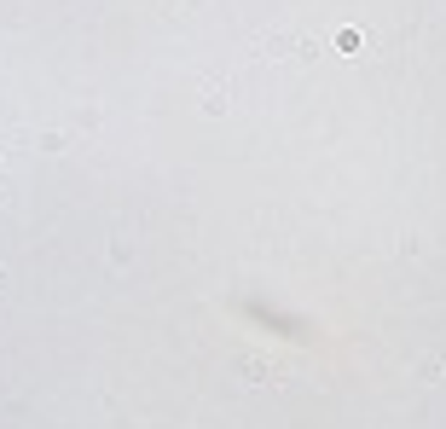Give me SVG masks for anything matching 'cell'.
I'll return each instance as SVG.
<instances>
[{"mask_svg": "<svg viewBox=\"0 0 446 429\" xmlns=\"http://www.w3.org/2000/svg\"><path fill=\"white\" fill-rule=\"evenodd\" d=\"M313 53V41L302 35H267V58H307Z\"/></svg>", "mask_w": 446, "mask_h": 429, "instance_id": "obj_1", "label": "cell"}, {"mask_svg": "<svg viewBox=\"0 0 446 429\" xmlns=\"http://www.w3.org/2000/svg\"><path fill=\"white\" fill-rule=\"evenodd\" d=\"M250 371V383H278V360H238Z\"/></svg>", "mask_w": 446, "mask_h": 429, "instance_id": "obj_2", "label": "cell"}, {"mask_svg": "<svg viewBox=\"0 0 446 429\" xmlns=\"http://www.w3.org/2000/svg\"><path fill=\"white\" fill-rule=\"evenodd\" d=\"M336 47H342V53H359V47H366V35H359V29H336Z\"/></svg>", "mask_w": 446, "mask_h": 429, "instance_id": "obj_3", "label": "cell"}, {"mask_svg": "<svg viewBox=\"0 0 446 429\" xmlns=\"http://www.w3.org/2000/svg\"><path fill=\"white\" fill-rule=\"evenodd\" d=\"M203 110H209V117H221V110H226V87H209V93H203Z\"/></svg>", "mask_w": 446, "mask_h": 429, "instance_id": "obj_4", "label": "cell"}]
</instances>
